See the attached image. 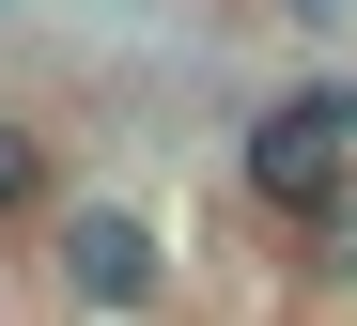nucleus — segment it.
I'll return each mask as SVG.
<instances>
[{
    "label": "nucleus",
    "instance_id": "1",
    "mask_svg": "<svg viewBox=\"0 0 357 326\" xmlns=\"http://www.w3.org/2000/svg\"><path fill=\"white\" fill-rule=\"evenodd\" d=\"M342 171H357V94L342 78H295L249 109V202L280 233H342Z\"/></svg>",
    "mask_w": 357,
    "mask_h": 326
},
{
    "label": "nucleus",
    "instance_id": "2",
    "mask_svg": "<svg viewBox=\"0 0 357 326\" xmlns=\"http://www.w3.org/2000/svg\"><path fill=\"white\" fill-rule=\"evenodd\" d=\"M47 233H63V295L78 311H155V218H125V202H47Z\"/></svg>",
    "mask_w": 357,
    "mask_h": 326
},
{
    "label": "nucleus",
    "instance_id": "3",
    "mask_svg": "<svg viewBox=\"0 0 357 326\" xmlns=\"http://www.w3.org/2000/svg\"><path fill=\"white\" fill-rule=\"evenodd\" d=\"M47 202H63V156H47L31 124L0 109V218H47Z\"/></svg>",
    "mask_w": 357,
    "mask_h": 326
},
{
    "label": "nucleus",
    "instance_id": "4",
    "mask_svg": "<svg viewBox=\"0 0 357 326\" xmlns=\"http://www.w3.org/2000/svg\"><path fill=\"white\" fill-rule=\"evenodd\" d=\"M280 16H326V0H280Z\"/></svg>",
    "mask_w": 357,
    "mask_h": 326
}]
</instances>
